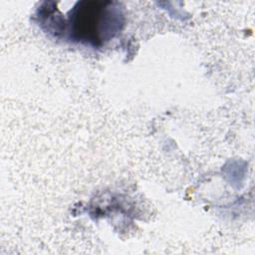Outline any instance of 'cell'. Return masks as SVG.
I'll return each mask as SVG.
<instances>
[{
	"label": "cell",
	"instance_id": "cell-1",
	"mask_svg": "<svg viewBox=\"0 0 255 255\" xmlns=\"http://www.w3.org/2000/svg\"><path fill=\"white\" fill-rule=\"evenodd\" d=\"M83 7L75 9L74 20H81L79 29L75 34L80 36L79 40H85L99 44L109 40L120 29L121 14L117 9L106 7ZM77 27V26H76ZM78 36V37H79Z\"/></svg>",
	"mask_w": 255,
	"mask_h": 255
}]
</instances>
